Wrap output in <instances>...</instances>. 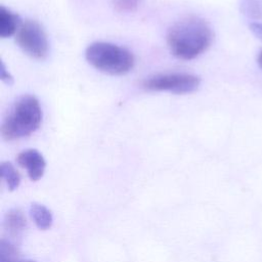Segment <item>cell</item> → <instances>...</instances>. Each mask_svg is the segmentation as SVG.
Here are the masks:
<instances>
[{"label": "cell", "mask_w": 262, "mask_h": 262, "mask_svg": "<svg viewBox=\"0 0 262 262\" xmlns=\"http://www.w3.org/2000/svg\"><path fill=\"white\" fill-rule=\"evenodd\" d=\"M250 30L252 33L259 39L262 40V24L260 23H252L250 25Z\"/></svg>", "instance_id": "14"}, {"label": "cell", "mask_w": 262, "mask_h": 262, "mask_svg": "<svg viewBox=\"0 0 262 262\" xmlns=\"http://www.w3.org/2000/svg\"><path fill=\"white\" fill-rule=\"evenodd\" d=\"M26 218L19 210L13 209L6 213L4 219V226L8 234L13 238L20 236L26 228Z\"/></svg>", "instance_id": "8"}, {"label": "cell", "mask_w": 262, "mask_h": 262, "mask_svg": "<svg viewBox=\"0 0 262 262\" xmlns=\"http://www.w3.org/2000/svg\"><path fill=\"white\" fill-rule=\"evenodd\" d=\"M17 249L9 241L4 238L0 242V262H15L17 259Z\"/></svg>", "instance_id": "11"}, {"label": "cell", "mask_w": 262, "mask_h": 262, "mask_svg": "<svg viewBox=\"0 0 262 262\" xmlns=\"http://www.w3.org/2000/svg\"><path fill=\"white\" fill-rule=\"evenodd\" d=\"M85 57L92 67L110 75H124L134 66V56L128 49L107 42L90 44Z\"/></svg>", "instance_id": "3"}, {"label": "cell", "mask_w": 262, "mask_h": 262, "mask_svg": "<svg viewBox=\"0 0 262 262\" xmlns=\"http://www.w3.org/2000/svg\"><path fill=\"white\" fill-rule=\"evenodd\" d=\"M16 161L20 167L27 170L28 176L32 181H37L43 176L46 163L37 149L29 148L23 150L17 155Z\"/></svg>", "instance_id": "6"}, {"label": "cell", "mask_w": 262, "mask_h": 262, "mask_svg": "<svg viewBox=\"0 0 262 262\" xmlns=\"http://www.w3.org/2000/svg\"><path fill=\"white\" fill-rule=\"evenodd\" d=\"M201 83L200 77L186 73L161 74L142 81L141 86L148 91H169L176 94L194 92Z\"/></svg>", "instance_id": "4"}, {"label": "cell", "mask_w": 262, "mask_h": 262, "mask_svg": "<svg viewBox=\"0 0 262 262\" xmlns=\"http://www.w3.org/2000/svg\"><path fill=\"white\" fill-rule=\"evenodd\" d=\"M30 214L36 226L41 230H46L51 227L53 217L48 208L39 203H33L30 207Z\"/></svg>", "instance_id": "9"}, {"label": "cell", "mask_w": 262, "mask_h": 262, "mask_svg": "<svg viewBox=\"0 0 262 262\" xmlns=\"http://www.w3.org/2000/svg\"><path fill=\"white\" fill-rule=\"evenodd\" d=\"M21 19L18 14L0 6V37L8 38L12 36L21 26Z\"/></svg>", "instance_id": "7"}, {"label": "cell", "mask_w": 262, "mask_h": 262, "mask_svg": "<svg viewBox=\"0 0 262 262\" xmlns=\"http://www.w3.org/2000/svg\"><path fill=\"white\" fill-rule=\"evenodd\" d=\"M258 63H259V66L262 68V52L259 54V57H258Z\"/></svg>", "instance_id": "15"}, {"label": "cell", "mask_w": 262, "mask_h": 262, "mask_svg": "<svg viewBox=\"0 0 262 262\" xmlns=\"http://www.w3.org/2000/svg\"><path fill=\"white\" fill-rule=\"evenodd\" d=\"M42 111L33 95H23L16 99L1 124V134L6 140H15L34 133L41 124Z\"/></svg>", "instance_id": "2"}, {"label": "cell", "mask_w": 262, "mask_h": 262, "mask_svg": "<svg viewBox=\"0 0 262 262\" xmlns=\"http://www.w3.org/2000/svg\"><path fill=\"white\" fill-rule=\"evenodd\" d=\"M0 77H1V80L7 84V85H12L13 84V78L12 76L6 71L5 69V66L3 62H1V66H0Z\"/></svg>", "instance_id": "13"}, {"label": "cell", "mask_w": 262, "mask_h": 262, "mask_svg": "<svg viewBox=\"0 0 262 262\" xmlns=\"http://www.w3.org/2000/svg\"><path fill=\"white\" fill-rule=\"evenodd\" d=\"M244 13L249 16H260L259 14L262 13V7L256 0H246L243 4Z\"/></svg>", "instance_id": "12"}, {"label": "cell", "mask_w": 262, "mask_h": 262, "mask_svg": "<svg viewBox=\"0 0 262 262\" xmlns=\"http://www.w3.org/2000/svg\"><path fill=\"white\" fill-rule=\"evenodd\" d=\"M213 40L209 24L198 17L188 16L175 23L168 32L167 43L171 53L183 60H190L206 51Z\"/></svg>", "instance_id": "1"}, {"label": "cell", "mask_w": 262, "mask_h": 262, "mask_svg": "<svg viewBox=\"0 0 262 262\" xmlns=\"http://www.w3.org/2000/svg\"><path fill=\"white\" fill-rule=\"evenodd\" d=\"M23 262H35V261H23Z\"/></svg>", "instance_id": "17"}, {"label": "cell", "mask_w": 262, "mask_h": 262, "mask_svg": "<svg viewBox=\"0 0 262 262\" xmlns=\"http://www.w3.org/2000/svg\"><path fill=\"white\" fill-rule=\"evenodd\" d=\"M0 175L5 181L9 190H14L20 183V176L14 166L9 162H3L0 165Z\"/></svg>", "instance_id": "10"}, {"label": "cell", "mask_w": 262, "mask_h": 262, "mask_svg": "<svg viewBox=\"0 0 262 262\" xmlns=\"http://www.w3.org/2000/svg\"><path fill=\"white\" fill-rule=\"evenodd\" d=\"M16 43L21 50L35 59H44L48 54V40L41 25L36 20H26L16 34Z\"/></svg>", "instance_id": "5"}, {"label": "cell", "mask_w": 262, "mask_h": 262, "mask_svg": "<svg viewBox=\"0 0 262 262\" xmlns=\"http://www.w3.org/2000/svg\"><path fill=\"white\" fill-rule=\"evenodd\" d=\"M124 1H125V3H126V2H127V1H130V0H124ZM125 3H124V5H125ZM130 3H132V2H131V1H130Z\"/></svg>", "instance_id": "16"}]
</instances>
